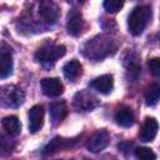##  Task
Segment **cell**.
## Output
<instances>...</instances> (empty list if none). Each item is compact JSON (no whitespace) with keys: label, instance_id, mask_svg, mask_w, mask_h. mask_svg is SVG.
I'll use <instances>...</instances> for the list:
<instances>
[{"label":"cell","instance_id":"e0dca14e","mask_svg":"<svg viewBox=\"0 0 160 160\" xmlns=\"http://www.w3.org/2000/svg\"><path fill=\"white\" fill-rule=\"evenodd\" d=\"M115 121L122 128H130L134 124V114L129 108H121L115 114Z\"/></svg>","mask_w":160,"mask_h":160},{"label":"cell","instance_id":"d6986e66","mask_svg":"<svg viewBox=\"0 0 160 160\" xmlns=\"http://www.w3.org/2000/svg\"><path fill=\"white\" fill-rule=\"evenodd\" d=\"M138 55L134 52H129L128 56H125V66L128 69V71H130L131 74H134V76H138L140 74V65L138 61Z\"/></svg>","mask_w":160,"mask_h":160},{"label":"cell","instance_id":"d4e9b609","mask_svg":"<svg viewBox=\"0 0 160 160\" xmlns=\"http://www.w3.org/2000/svg\"><path fill=\"white\" fill-rule=\"evenodd\" d=\"M84 160H90V159H84Z\"/></svg>","mask_w":160,"mask_h":160},{"label":"cell","instance_id":"6da1fadb","mask_svg":"<svg viewBox=\"0 0 160 160\" xmlns=\"http://www.w3.org/2000/svg\"><path fill=\"white\" fill-rule=\"evenodd\" d=\"M150 19H151V9L149 6L140 5L134 8L128 19L129 31L135 36L140 35L148 26Z\"/></svg>","mask_w":160,"mask_h":160},{"label":"cell","instance_id":"ba28073f","mask_svg":"<svg viewBox=\"0 0 160 160\" xmlns=\"http://www.w3.org/2000/svg\"><path fill=\"white\" fill-rule=\"evenodd\" d=\"M66 29L68 32L71 36H79L84 30V19L81 12L78 9H71L68 14V21H66Z\"/></svg>","mask_w":160,"mask_h":160},{"label":"cell","instance_id":"5bb4252c","mask_svg":"<svg viewBox=\"0 0 160 160\" xmlns=\"http://www.w3.org/2000/svg\"><path fill=\"white\" fill-rule=\"evenodd\" d=\"M50 120L52 125H59L68 115V105L65 101H55L50 105Z\"/></svg>","mask_w":160,"mask_h":160},{"label":"cell","instance_id":"52a82bcc","mask_svg":"<svg viewBox=\"0 0 160 160\" xmlns=\"http://www.w3.org/2000/svg\"><path fill=\"white\" fill-rule=\"evenodd\" d=\"M39 16L46 24H55L60 16V10L52 1H41L39 4Z\"/></svg>","mask_w":160,"mask_h":160},{"label":"cell","instance_id":"44dd1931","mask_svg":"<svg viewBox=\"0 0 160 160\" xmlns=\"http://www.w3.org/2000/svg\"><path fill=\"white\" fill-rule=\"evenodd\" d=\"M15 148V141L10 139V135L6 136L0 134V154H10Z\"/></svg>","mask_w":160,"mask_h":160},{"label":"cell","instance_id":"7402d4cb","mask_svg":"<svg viewBox=\"0 0 160 160\" xmlns=\"http://www.w3.org/2000/svg\"><path fill=\"white\" fill-rule=\"evenodd\" d=\"M135 156L138 160H156V154L149 148H138Z\"/></svg>","mask_w":160,"mask_h":160},{"label":"cell","instance_id":"277c9868","mask_svg":"<svg viewBox=\"0 0 160 160\" xmlns=\"http://www.w3.org/2000/svg\"><path fill=\"white\" fill-rule=\"evenodd\" d=\"M25 100L24 91L15 85L0 88V105L6 108H19Z\"/></svg>","mask_w":160,"mask_h":160},{"label":"cell","instance_id":"2e32d148","mask_svg":"<svg viewBox=\"0 0 160 160\" xmlns=\"http://www.w3.org/2000/svg\"><path fill=\"white\" fill-rule=\"evenodd\" d=\"M2 124V128L4 130L8 132V135L10 136H16L20 134L21 131V124H20V120L15 116V115H9V116H5L1 121Z\"/></svg>","mask_w":160,"mask_h":160},{"label":"cell","instance_id":"9a60e30c","mask_svg":"<svg viewBox=\"0 0 160 160\" xmlns=\"http://www.w3.org/2000/svg\"><path fill=\"white\" fill-rule=\"evenodd\" d=\"M81 64L76 60V59H72L70 61H68L64 68H62V72H64V76L69 80V81H75L80 75H81Z\"/></svg>","mask_w":160,"mask_h":160},{"label":"cell","instance_id":"8992f818","mask_svg":"<svg viewBox=\"0 0 160 160\" xmlns=\"http://www.w3.org/2000/svg\"><path fill=\"white\" fill-rule=\"evenodd\" d=\"M110 142V134L108 130L105 129H100L98 131H95L91 138L88 140L86 142V148L89 151L91 152H99L101 150H104Z\"/></svg>","mask_w":160,"mask_h":160},{"label":"cell","instance_id":"7a4b0ae2","mask_svg":"<svg viewBox=\"0 0 160 160\" xmlns=\"http://www.w3.org/2000/svg\"><path fill=\"white\" fill-rule=\"evenodd\" d=\"M110 50L115 51V46H112L111 39L104 36H96L84 45V54L95 60H100L101 58L109 55Z\"/></svg>","mask_w":160,"mask_h":160},{"label":"cell","instance_id":"5b68a950","mask_svg":"<svg viewBox=\"0 0 160 160\" xmlns=\"http://www.w3.org/2000/svg\"><path fill=\"white\" fill-rule=\"evenodd\" d=\"M99 105V100L91 92L81 90L74 96V106L79 111H90Z\"/></svg>","mask_w":160,"mask_h":160},{"label":"cell","instance_id":"30bf717a","mask_svg":"<svg viewBox=\"0 0 160 160\" xmlns=\"http://www.w3.org/2000/svg\"><path fill=\"white\" fill-rule=\"evenodd\" d=\"M41 89L46 96L56 98L64 92V85L58 78H45L41 80Z\"/></svg>","mask_w":160,"mask_h":160},{"label":"cell","instance_id":"ac0fdd59","mask_svg":"<svg viewBox=\"0 0 160 160\" xmlns=\"http://www.w3.org/2000/svg\"><path fill=\"white\" fill-rule=\"evenodd\" d=\"M12 74V56L10 52H1L0 55V78L5 79Z\"/></svg>","mask_w":160,"mask_h":160},{"label":"cell","instance_id":"ffe728a7","mask_svg":"<svg viewBox=\"0 0 160 160\" xmlns=\"http://www.w3.org/2000/svg\"><path fill=\"white\" fill-rule=\"evenodd\" d=\"M159 98H160V86L159 84H152L145 94V102L149 106H154L158 104Z\"/></svg>","mask_w":160,"mask_h":160},{"label":"cell","instance_id":"603a6c76","mask_svg":"<svg viewBox=\"0 0 160 160\" xmlns=\"http://www.w3.org/2000/svg\"><path fill=\"white\" fill-rule=\"evenodd\" d=\"M124 2L120 1V0H106L104 1V8L108 12H118L121 8H122Z\"/></svg>","mask_w":160,"mask_h":160},{"label":"cell","instance_id":"7c38bea8","mask_svg":"<svg viewBox=\"0 0 160 160\" xmlns=\"http://www.w3.org/2000/svg\"><path fill=\"white\" fill-rule=\"evenodd\" d=\"M74 144H75L74 139H64V138L56 136L52 140H50V142L44 148L42 155H51V154H55L58 151L66 150V149L71 148Z\"/></svg>","mask_w":160,"mask_h":160},{"label":"cell","instance_id":"8fae6325","mask_svg":"<svg viewBox=\"0 0 160 160\" xmlns=\"http://www.w3.org/2000/svg\"><path fill=\"white\" fill-rule=\"evenodd\" d=\"M158 129H159V124L156 121V119L154 118H146L141 129H140V132H139V138L141 141L144 142H150L155 139L156 134H158Z\"/></svg>","mask_w":160,"mask_h":160},{"label":"cell","instance_id":"cb8c5ba5","mask_svg":"<svg viewBox=\"0 0 160 160\" xmlns=\"http://www.w3.org/2000/svg\"><path fill=\"white\" fill-rule=\"evenodd\" d=\"M148 65H149V69L152 72V75H155V76L160 75V60L158 58H154V59L149 60Z\"/></svg>","mask_w":160,"mask_h":160},{"label":"cell","instance_id":"3957f363","mask_svg":"<svg viewBox=\"0 0 160 160\" xmlns=\"http://www.w3.org/2000/svg\"><path fill=\"white\" fill-rule=\"evenodd\" d=\"M65 52H66V48L64 45H55L48 42L38 49V51L35 52V60L42 64L44 66L49 68L52 66L58 59L64 56Z\"/></svg>","mask_w":160,"mask_h":160},{"label":"cell","instance_id":"4fadbf2b","mask_svg":"<svg viewBox=\"0 0 160 160\" xmlns=\"http://www.w3.org/2000/svg\"><path fill=\"white\" fill-rule=\"evenodd\" d=\"M90 86L94 90L99 91L100 94H109L114 88V78L112 75H109V74L98 76L90 82Z\"/></svg>","mask_w":160,"mask_h":160},{"label":"cell","instance_id":"9c48e42d","mask_svg":"<svg viewBox=\"0 0 160 160\" xmlns=\"http://www.w3.org/2000/svg\"><path fill=\"white\" fill-rule=\"evenodd\" d=\"M44 108L41 105H34L29 111V131L31 134L38 132L44 124Z\"/></svg>","mask_w":160,"mask_h":160}]
</instances>
